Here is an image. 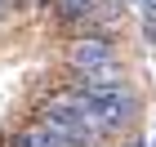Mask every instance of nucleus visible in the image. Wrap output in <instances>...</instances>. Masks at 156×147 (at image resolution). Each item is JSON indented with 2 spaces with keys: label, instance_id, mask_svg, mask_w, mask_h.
Here are the masks:
<instances>
[{
  "label": "nucleus",
  "instance_id": "1",
  "mask_svg": "<svg viewBox=\"0 0 156 147\" xmlns=\"http://www.w3.org/2000/svg\"><path fill=\"white\" fill-rule=\"evenodd\" d=\"M62 62H67V72H98V67H112V62H120V58H116L112 36H103V31H80V36L67 40Z\"/></svg>",
  "mask_w": 156,
  "mask_h": 147
},
{
  "label": "nucleus",
  "instance_id": "6",
  "mask_svg": "<svg viewBox=\"0 0 156 147\" xmlns=\"http://www.w3.org/2000/svg\"><path fill=\"white\" fill-rule=\"evenodd\" d=\"M125 147H143V143H138V138H134V143H125Z\"/></svg>",
  "mask_w": 156,
  "mask_h": 147
},
{
  "label": "nucleus",
  "instance_id": "5",
  "mask_svg": "<svg viewBox=\"0 0 156 147\" xmlns=\"http://www.w3.org/2000/svg\"><path fill=\"white\" fill-rule=\"evenodd\" d=\"M9 147H72V143H62L58 134H49L45 125L31 116V121H23L18 129H13V138H9Z\"/></svg>",
  "mask_w": 156,
  "mask_h": 147
},
{
  "label": "nucleus",
  "instance_id": "8",
  "mask_svg": "<svg viewBox=\"0 0 156 147\" xmlns=\"http://www.w3.org/2000/svg\"><path fill=\"white\" fill-rule=\"evenodd\" d=\"M152 147H156V138H152Z\"/></svg>",
  "mask_w": 156,
  "mask_h": 147
},
{
  "label": "nucleus",
  "instance_id": "4",
  "mask_svg": "<svg viewBox=\"0 0 156 147\" xmlns=\"http://www.w3.org/2000/svg\"><path fill=\"white\" fill-rule=\"evenodd\" d=\"M62 85L76 89L80 98H94V94H107V89L129 85V80H125V67H120V62H112V67H98V72H67V80H62Z\"/></svg>",
  "mask_w": 156,
  "mask_h": 147
},
{
  "label": "nucleus",
  "instance_id": "2",
  "mask_svg": "<svg viewBox=\"0 0 156 147\" xmlns=\"http://www.w3.org/2000/svg\"><path fill=\"white\" fill-rule=\"evenodd\" d=\"M138 94H134L129 85H120V89H107V94H94L89 98V111L98 116V125H103V134H120L125 125H134V116H138Z\"/></svg>",
  "mask_w": 156,
  "mask_h": 147
},
{
  "label": "nucleus",
  "instance_id": "7",
  "mask_svg": "<svg viewBox=\"0 0 156 147\" xmlns=\"http://www.w3.org/2000/svg\"><path fill=\"white\" fill-rule=\"evenodd\" d=\"M40 5H54V0H40Z\"/></svg>",
  "mask_w": 156,
  "mask_h": 147
},
{
  "label": "nucleus",
  "instance_id": "3",
  "mask_svg": "<svg viewBox=\"0 0 156 147\" xmlns=\"http://www.w3.org/2000/svg\"><path fill=\"white\" fill-rule=\"evenodd\" d=\"M62 27H76V31H94V27L112 23L116 18V5H98V0H58V9H54Z\"/></svg>",
  "mask_w": 156,
  "mask_h": 147
}]
</instances>
